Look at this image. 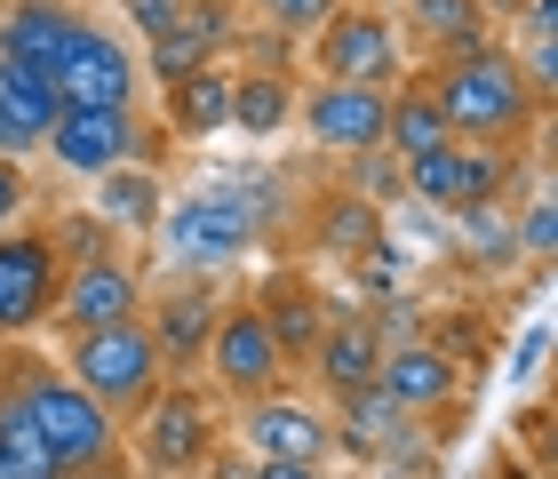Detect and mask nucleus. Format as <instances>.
Masks as SVG:
<instances>
[{
	"instance_id": "f257e3e1",
	"label": "nucleus",
	"mask_w": 558,
	"mask_h": 479,
	"mask_svg": "<svg viewBox=\"0 0 558 479\" xmlns=\"http://www.w3.org/2000/svg\"><path fill=\"white\" fill-rule=\"evenodd\" d=\"M423 88H430V105L447 112V136H463V144H502V153H519L526 136L543 129V96L526 88V72L511 48H463V57H439L423 72Z\"/></svg>"
},
{
	"instance_id": "f03ea898",
	"label": "nucleus",
	"mask_w": 558,
	"mask_h": 479,
	"mask_svg": "<svg viewBox=\"0 0 558 479\" xmlns=\"http://www.w3.org/2000/svg\"><path fill=\"white\" fill-rule=\"evenodd\" d=\"M9 392H16V408H24V423H33L40 456L57 464V471L120 456V416L96 408V399L72 384V375H57V368H16Z\"/></svg>"
},
{
	"instance_id": "7ed1b4c3",
	"label": "nucleus",
	"mask_w": 558,
	"mask_h": 479,
	"mask_svg": "<svg viewBox=\"0 0 558 479\" xmlns=\"http://www.w3.org/2000/svg\"><path fill=\"white\" fill-rule=\"evenodd\" d=\"M64 375L96 399V408H112L120 423L168 384V368H160V351H151L144 320H112V327H88V336H64Z\"/></svg>"
},
{
	"instance_id": "20e7f679",
	"label": "nucleus",
	"mask_w": 558,
	"mask_h": 479,
	"mask_svg": "<svg viewBox=\"0 0 558 479\" xmlns=\"http://www.w3.org/2000/svg\"><path fill=\"white\" fill-rule=\"evenodd\" d=\"M129 423H136V464L151 479H199V464H208L223 447V432H232V423L216 416V399L192 392L184 375H168Z\"/></svg>"
},
{
	"instance_id": "39448f33",
	"label": "nucleus",
	"mask_w": 558,
	"mask_h": 479,
	"mask_svg": "<svg viewBox=\"0 0 558 479\" xmlns=\"http://www.w3.org/2000/svg\"><path fill=\"white\" fill-rule=\"evenodd\" d=\"M151 240H160V256L175 272H223V264L256 256V224H247L216 184H192L184 200H168L160 224H151Z\"/></svg>"
},
{
	"instance_id": "423d86ee",
	"label": "nucleus",
	"mask_w": 558,
	"mask_h": 479,
	"mask_svg": "<svg viewBox=\"0 0 558 479\" xmlns=\"http://www.w3.org/2000/svg\"><path fill=\"white\" fill-rule=\"evenodd\" d=\"M519 184V153H502V144H430V153L408 160V200L415 208H439V216H463V208H487Z\"/></svg>"
},
{
	"instance_id": "0eeeda50",
	"label": "nucleus",
	"mask_w": 558,
	"mask_h": 479,
	"mask_svg": "<svg viewBox=\"0 0 558 479\" xmlns=\"http://www.w3.org/2000/svg\"><path fill=\"white\" fill-rule=\"evenodd\" d=\"M312 72L319 81H351V88H391L408 72V40L375 0H343L312 33Z\"/></svg>"
},
{
	"instance_id": "6e6552de",
	"label": "nucleus",
	"mask_w": 558,
	"mask_h": 479,
	"mask_svg": "<svg viewBox=\"0 0 558 479\" xmlns=\"http://www.w3.org/2000/svg\"><path fill=\"white\" fill-rule=\"evenodd\" d=\"M199 368H208V384L232 399V408H247V399H264V392L288 384V360H279V344H271V327L256 312V296H223L216 336H208V351H199Z\"/></svg>"
},
{
	"instance_id": "1a4fd4ad",
	"label": "nucleus",
	"mask_w": 558,
	"mask_h": 479,
	"mask_svg": "<svg viewBox=\"0 0 558 479\" xmlns=\"http://www.w3.org/2000/svg\"><path fill=\"white\" fill-rule=\"evenodd\" d=\"M64 256L48 240V224H9L0 232V344H24L57 320Z\"/></svg>"
},
{
	"instance_id": "9d476101",
	"label": "nucleus",
	"mask_w": 558,
	"mask_h": 479,
	"mask_svg": "<svg viewBox=\"0 0 558 479\" xmlns=\"http://www.w3.org/2000/svg\"><path fill=\"white\" fill-rule=\"evenodd\" d=\"M57 105H105V112H136V88H144V64L136 48L112 33V24L81 16V33H72L64 64H57Z\"/></svg>"
},
{
	"instance_id": "9b49d317",
	"label": "nucleus",
	"mask_w": 558,
	"mask_h": 479,
	"mask_svg": "<svg viewBox=\"0 0 558 479\" xmlns=\"http://www.w3.org/2000/svg\"><path fill=\"white\" fill-rule=\"evenodd\" d=\"M40 153L57 160L64 176H105L120 160H144L151 168V129L136 112H105V105H57V120H48Z\"/></svg>"
},
{
	"instance_id": "f8f14e48",
	"label": "nucleus",
	"mask_w": 558,
	"mask_h": 479,
	"mask_svg": "<svg viewBox=\"0 0 558 479\" xmlns=\"http://www.w3.org/2000/svg\"><path fill=\"white\" fill-rule=\"evenodd\" d=\"M240 456H264V464H327L336 456V423H327V408H312L303 392H264L240 408Z\"/></svg>"
},
{
	"instance_id": "ddd939ff",
	"label": "nucleus",
	"mask_w": 558,
	"mask_h": 479,
	"mask_svg": "<svg viewBox=\"0 0 558 479\" xmlns=\"http://www.w3.org/2000/svg\"><path fill=\"white\" fill-rule=\"evenodd\" d=\"M384 112H391V88H351V81H312L295 88V129L336 160H360L384 144Z\"/></svg>"
},
{
	"instance_id": "4468645a",
	"label": "nucleus",
	"mask_w": 558,
	"mask_h": 479,
	"mask_svg": "<svg viewBox=\"0 0 558 479\" xmlns=\"http://www.w3.org/2000/svg\"><path fill=\"white\" fill-rule=\"evenodd\" d=\"M216 312H223V296L208 288V272H175V288H160V296L144 288V312L136 320H144L151 351H160V368L184 375V368H199V351H208Z\"/></svg>"
},
{
	"instance_id": "2eb2a0df",
	"label": "nucleus",
	"mask_w": 558,
	"mask_h": 479,
	"mask_svg": "<svg viewBox=\"0 0 558 479\" xmlns=\"http://www.w3.org/2000/svg\"><path fill=\"white\" fill-rule=\"evenodd\" d=\"M144 312V272L120 256H88V264H64V288H57V336H88V327H112V320H136Z\"/></svg>"
},
{
	"instance_id": "dca6fc26",
	"label": "nucleus",
	"mask_w": 558,
	"mask_h": 479,
	"mask_svg": "<svg viewBox=\"0 0 558 479\" xmlns=\"http://www.w3.org/2000/svg\"><path fill=\"white\" fill-rule=\"evenodd\" d=\"M375 392H384L399 416H439V408H454V392H463V368H454V351H447V344L408 336V344H384Z\"/></svg>"
},
{
	"instance_id": "f3484780",
	"label": "nucleus",
	"mask_w": 558,
	"mask_h": 479,
	"mask_svg": "<svg viewBox=\"0 0 558 479\" xmlns=\"http://www.w3.org/2000/svg\"><path fill=\"white\" fill-rule=\"evenodd\" d=\"M256 296V312L271 327V344H279V360H288V375L312 360V344H319V327H327V296L312 288V272H295V264H279L264 272V288H247Z\"/></svg>"
},
{
	"instance_id": "a211bd4d",
	"label": "nucleus",
	"mask_w": 558,
	"mask_h": 479,
	"mask_svg": "<svg viewBox=\"0 0 558 479\" xmlns=\"http://www.w3.org/2000/svg\"><path fill=\"white\" fill-rule=\"evenodd\" d=\"M81 0H0V57L33 64L40 81H57L72 33H81Z\"/></svg>"
},
{
	"instance_id": "6ab92c4d",
	"label": "nucleus",
	"mask_w": 558,
	"mask_h": 479,
	"mask_svg": "<svg viewBox=\"0 0 558 479\" xmlns=\"http://www.w3.org/2000/svg\"><path fill=\"white\" fill-rule=\"evenodd\" d=\"M319 375V392L327 399H351V392H367L375 384V368H384V327L360 320V312H327L319 327V344H312V360H303Z\"/></svg>"
},
{
	"instance_id": "aec40b11",
	"label": "nucleus",
	"mask_w": 558,
	"mask_h": 479,
	"mask_svg": "<svg viewBox=\"0 0 558 479\" xmlns=\"http://www.w3.org/2000/svg\"><path fill=\"white\" fill-rule=\"evenodd\" d=\"M232 81H240L232 64H199V72H184V81H168L160 88V129L175 144L223 136V129H232Z\"/></svg>"
},
{
	"instance_id": "412c9836",
	"label": "nucleus",
	"mask_w": 558,
	"mask_h": 479,
	"mask_svg": "<svg viewBox=\"0 0 558 479\" xmlns=\"http://www.w3.org/2000/svg\"><path fill=\"white\" fill-rule=\"evenodd\" d=\"M399 40H408V57H463V48H487L495 24L478 16V0H408V9L391 16Z\"/></svg>"
},
{
	"instance_id": "4be33fe9",
	"label": "nucleus",
	"mask_w": 558,
	"mask_h": 479,
	"mask_svg": "<svg viewBox=\"0 0 558 479\" xmlns=\"http://www.w3.org/2000/svg\"><path fill=\"white\" fill-rule=\"evenodd\" d=\"M88 192H96V216H105L120 240H151V224H160V208H168L160 168H144V160H120L105 176H88Z\"/></svg>"
},
{
	"instance_id": "5701e85b",
	"label": "nucleus",
	"mask_w": 558,
	"mask_h": 479,
	"mask_svg": "<svg viewBox=\"0 0 558 479\" xmlns=\"http://www.w3.org/2000/svg\"><path fill=\"white\" fill-rule=\"evenodd\" d=\"M312 240L319 256H375L384 248V208H367L360 192H327L312 200Z\"/></svg>"
},
{
	"instance_id": "b1692460",
	"label": "nucleus",
	"mask_w": 558,
	"mask_h": 479,
	"mask_svg": "<svg viewBox=\"0 0 558 479\" xmlns=\"http://www.w3.org/2000/svg\"><path fill=\"white\" fill-rule=\"evenodd\" d=\"M232 129L256 136V144L295 129V72H240L232 81Z\"/></svg>"
},
{
	"instance_id": "393cba45",
	"label": "nucleus",
	"mask_w": 558,
	"mask_h": 479,
	"mask_svg": "<svg viewBox=\"0 0 558 479\" xmlns=\"http://www.w3.org/2000/svg\"><path fill=\"white\" fill-rule=\"evenodd\" d=\"M430 144H447V112L430 105V88H423V81L391 88V112H384V153L415 160V153H430Z\"/></svg>"
},
{
	"instance_id": "a878e982",
	"label": "nucleus",
	"mask_w": 558,
	"mask_h": 479,
	"mask_svg": "<svg viewBox=\"0 0 558 479\" xmlns=\"http://www.w3.org/2000/svg\"><path fill=\"white\" fill-rule=\"evenodd\" d=\"M0 479H57V464L40 456V440H33V423H24L9 384H0Z\"/></svg>"
},
{
	"instance_id": "bb28decb",
	"label": "nucleus",
	"mask_w": 558,
	"mask_h": 479,
	"mask_svg": "<svg viewBox=\"0 0 558 479\" xmlns=\"http://www.w3.org/2000/svg\"><path fill=\"white\" fill-rule=\"evenodd\" d=\"M0 105H9L33 136H48V120H57V88L40 81L33 64H16V57H0Z\"/></svg>"
},
{
	"instance_id": "cd10ccee",
	"label": "nucleus",
	"mask_w": 558,
	"mask_h": 479,
	"mask_svg": "<svg viewBox=\"0 0 558 479\" xmlns=\"http://www.w3.org/2000/svg\"><path fill=\"white\" fill-rule=\"evenodd\" d=\"M343 192H360L367 200V208H399V200H408V160H399V153H384V144H375V153H360V160H351V176H343Z\"/></svg>"
},
{
	"instance_id": "c85d7f7f",
	"label": "nucleus",
	"mask_w": 558,
	"mask_h": 479,
	"mask_svg": "<svg viewBox=\"0 0 558 479\" xmlns=\"http://www.w3.org/2000/svg\"><path fill=\"white\" fill-rule=\"evenodd\" d=\"M48 240H57V256L64 264H88V256H112V224L105 216H96V208H72V216H57V224H48Z\"/></svg>"
},
{
	"instance_id": "c756f323",
	"label": "nucleus",
	"mask_w": 558,
	"mask_h": 479,
	"mask_svg": "<svg viewBox=\"0 0 558 479\" xmlns=\"http://www.w3.org/2000/svg\"><path fill=\"white\" fill-rule=\"evenodd\" d=\"M247 9H256V16L271 24L279 40H312L319 24H327V16L343 9V0H247Z\"/></svg>"
},
{
	"instance_id": "7c9ffc66",
	"label": "nucleus",
	"mask_w": 558,
	"mask_h": 479,
	"mask_svg": "<svg viewBox=\"0 0 558 479\" xmlns=\"http://www.w3.org/2000/svg\"><path fill=\"white\" fill-rule=\"evenodd\" d=\"M511 248H519V256H535V264L550 256V192H543V184L526 192V216L511 224Z\"/></svg>"
},
{
	"instance_id": "2f4dec72",
	"label": "nucleus",
	"mask_w": 558,
	"mask_h": 479,
	"mask_svg": "<svg viewBox=\"0 0 558 479\" xmlns=\"http://www.w3.org/2000/svg\"><path fill=\"white\" fill-rule=\"evenodd\" d=\"M24 216H33V160H9V153H0V232L24 224Z\"/></svg>"
},
{
	"instance_id": "473e14b6",
	"label": "nucleus",
	"mask_w": 558,
	"mask_h": 479,
	"mask_svg": "<svg viewBox=\"0 0 558 479\" xmlns=\"http://www.w3.org/2000/svg\"><path fill=\"white\" fill-rule=\"evenodd\" d=\"M175 9H184V0H129V24H136V40H160L168 24H175Z\"/></svg>"
},
{
	"instance_id": "72a5a7b5",
	"label": "nucleus",
	"mask_w": 558,
	"mask_h": 479,
	"mask_svg": "<svg viewBox=\"0 0 558 479\" xmlns=\"http://www.w3.org/2000/svg\"><path fill=\"white\" fill-rule=\"evenodd\" d=\"M0 153H9V160H33V153H40V136L24 129V120H16L9 105H0Z\"/></svg>"
},
{
	"instance_id": "f704fd0d",
	"label": "nucleus",
	"mask_w": 558,
	"mask_h": 479,
	"mask_svg": "<svg viewBox=\"0 0 558 479\" xmlns=\"http://www.w3.org/2000/svg\"><path fill=\"white\" fill-rule=\"evenodd\" d=\"M57 479H136V464H129V456H105V464H72V471H57Z\"/></svg>"
},
{
	"instance_id": "c9c22d12",
	"label": "nucleus",
	"mask_w": 558,
	"mask_h": 479,
	"mask_svg": "<svg viewBox=\"0 0 558 479\" xmlns=\"http://www.w3.org/2000/svg\"><path fill=\"white\" fill-rule=\"evenodd\" d=\"M478 16H487V24H502V33H511V24L526 16V0H478Z\"/></svg>"
}]
</instances>
